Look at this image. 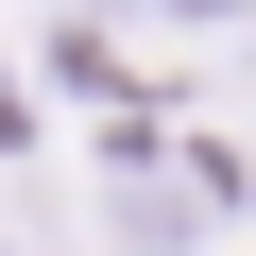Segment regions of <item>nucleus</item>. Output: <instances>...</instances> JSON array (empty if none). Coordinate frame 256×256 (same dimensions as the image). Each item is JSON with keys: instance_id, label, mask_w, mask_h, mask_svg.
Here are the masks:
<instances>
[{"instance_id": "obj_1", "label": "nucleus", "mask_w": 256, "mask_h": 256, "mask_svg": "<svg viewBox=\"0 0 256 256\" xmlns=\"http://www.w3.org/2000/svg\"><path fill=\"white\" fill-rule=\"evenodd\" d=\"M154 18H239V0H154Z\"/></svg>"}]
</instances>
